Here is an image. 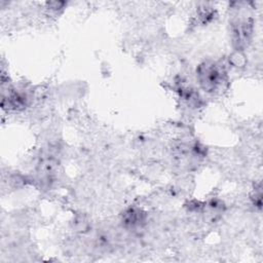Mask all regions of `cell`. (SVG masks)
Returning <instances> with one entry per match:
<instances>
[{"mask_svg": "<svg viewBox=\"0 0 263 263\" xmlns=\"http://www.w3.org/2000/svg\"><path fill=\"white\" fill-rule=\"evenodd\" d=\"M222 74L215 64H204L198 72L199 81L203 88L208 90H214L220 85L221 81H223Z\"/></svg>", "mask_w": 263, "mask_h": 263, "instance_id": "cell-1", "label": "cell"}]
</instances>
